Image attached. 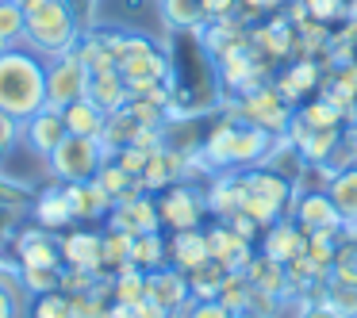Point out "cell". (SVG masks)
Instances as JSON below:
<instances>
[{"label": "cell", "mask_w": 357, "mask_h": 318, "mask_svg": "<svg viewBox=\"0 0 357 318\" xmlns=\"http://www.w3.org/2000/svg\"><path fill=\"white\" fill-rule=\"evenodd\" d=\"M246 280H250L254 287H261V292L288 299V269H284L280 261H273V257L254 253V261L246 264Z\"/></svg>", "instance_id": "cell-24"}, {"label": "cell", "mask_w": 357, "mask_h": 318, "mask_svg": "<svg viewBox=\"0 0 357 318\" xmlns=\"http://www.w3.org/2000/svg\"><path fill=\"white\" fill-rule=\"evenodd\" d=\"M96 184H100L104 192L112 196V200H119V196H127V192H146V188H142V180L131 177V173H123L116 161H112V157L100 165V173H96Z\"/></svg>", "instance_id": "cell-36"}, {"label": "cell", "mask_w": 357, "mask_h": 318, "mask_svg": "<svg viewBox=\"0 0 357 318\" xmlns=\"http://www.w3.org/2000/svg\"><path fill=\"white\" fill-rule=\"evenodd\" d=\"M234 104H238V111H242V123H254L269 134H284L288 123H292V116H296V111L280 100L273 81L257 85L254 93H246V96H234Z\"/></svg>", "instance_id": "cell-5"}, {"label": "cell", "mask_w": 357, "mask_h": 318, "mask_svg": "<svg viewBox=\"0 0 357 318\" xmlns=\"http://www.w3.org/2000/svg\"><path fill=\"white\" fill-rule=\"evenodd\" d=\"M150 154H154V150H139V146H123L119 150L116 157H112V161L119 165V169L123 173H131V177H142V169H146V161H150Z\"/></svg>", "instance_id": "cell-46"}, {"label": "cell", "mask_w": 357, "mask_h": 318, "mask_svg": "<svg viewBox=\"0 0 357 318\" xmlns=\"http://www.w3.org/2000/svg\"><path fill=\"white\" fill-rule=\"evenodd\" d=\"M173 318H238L234 310H227L219 299H188V307Z\"/></svg>", "instance_id": "cell-45"}, {"label": "cell", "mask_w": 357, "mask_h": 318, "mask_svg": "<svg viewBox=\"0 0 357 318\" xmlns=\"http://www.w3.org/2000/svg\"><path fill=\"white\" fill-rule=\"evenodd\" d=\"M12 226H16V211H12V207H0V241L12 238Z\"/></svg>", "instance_id": "cell-54"}, {"label": "cell", "mask_w": 357, "mask_h": 318, "mask_svg": "<svg viewBox=\"0 0 357 318\" xmlns=\"http://www.w3.org/2000/svg\"><path fill=\"white\" fill-rule=\"evenodd\" d=\"M62 119H66V131H70V134H85V138H100L104 123H108V116H104V111L96 108L93 100H89V96L66 104V108H62Z\"/></svg>", "instance_id": "cell-23"}, {"label": "cell", "mask_w": 357, "mask_h": 318, "mask_svg": "<svg viewBox=\"0 0 357 318\" xmlns=\"http://www.w3.org/2000/svg\"><path fill=\"white\" fill-rule=\"evenodd\" d=\"M296 119H300L307 131H331V127H346L342 111L331 108L326 100H319V96H311L307 104H300V108H296Z\"/></svg>", "instance_id": "cell-33"}, {"label": "cell", "mask_w": 357, "mask_h": 318, "mask_svg": "<svg viewBox=\"0 0 357 318\" xmlns=\"http://www.w3.org/2000/svg\"><path fill=\"white\" fill-rule=\"evenodd\" d=\"M238 211H246L250 218H254L257 226H273V223H280V218H284V207H277V203L273 200H261V196H254V192H246L242 196V207Z\"/></svg>", "instance_id": "cell-42"}, {"label": "cell", "mask_w": 357, "mask_h": 318, "mask_svg": "<svg viewBox=\"0 0 357 318\" xmlns=\"http://www.w3.org/2000/svg\"><path fill=\"white\" fill-rule=\"evenodd\" d=\"M89 77L93 73L85 70V62L77 58V50H62V54L47 58V108L62 111L66 104L81 100L89 93Z\"/></svg>", "instance_id": "cell-4"}, {"label": "cell", "mask_w": 357, "mask_h": 318, "mask_svg": "<svg viewBox=\"0 0 357 318\" xmlns=\"http://www.w3.org/2000/svg\"><path fill=\"white\" fill-rule=\"evenodd\" d=\"M100 238H104V276H116L119 269H127V264H131V241H135V234H123V230H116V226H108Z\"/></svg>", "instance_id": "cell-31"}, {"label": "cell", "mask_w": 357, "mask_h": 318, "mask_svg": "<svg viewBox=\"0 0 357 318\" xmlns=\"http://www.w3.org/2000/svg\"><path fill=\"white\" fill-rule=\"evenodd\" d=\"M326 196H331V203L338 207L342 223H357V165H349V169H338L331 180V188H326Z\"/></svg>", "instance_id": "cell-26"}, {"label": "cell", "mask_w": 357, "mask_h": 318, "mask_svg": "<svg viewBox=\"0 0 357 318\" xmlns=\"http://www.w3.org/2000/svg\"><path fill=\"white\" fill-rule=\"evenodd\" d=\"M204 234H208L211 261H219L227 272H246V264L254 261V241L238 238V234H234L227 223H219V218L211 226H204Z\"/></svg>", "instance_id": "cell-13"}, {"label": "cell", "mask_w": 357, "mask_h": 318, "mask_svg": "<svg viewBox=\"0 0 357 318\" xmlns=\"http://www.w3.org/2000/svg\"><path fill=\"white\" fill-rule=\"evenodd\" d=\"M112 299L123 303V307H135L139 299H146V272L135 269V264L119 269L116 276H112Z\"/></svg>", "instance_id": "cell-32"}, {"label": "cell", "mask_w": 357, "mask_h": 318, "mask_svg": "<svg viewBox=\"0 0 357 318\" xmlns=\"http://www.w3.org/2000/svg\"><path fill=\"white\" fill-rule=\"evenodd\" d=\"M24 4V42L43 58L70 50L81 35V24L66 0H20Z\"/></svg>", "instance_id": "cell-2"}, {"label": "cell", "mask_w": 357, "mask_h": 318, "mask_svg": "<svg viewBox=\"0 0 357 318\" xmlns=\"http://www.w3.org/2000/svg\"><path fill=\"white\" fill-rule=\"evenodd\" d=\"M39 108H47V58L8 47L0 54V111L24 123Z\"/></svg>", "instance_id": "cell-1"}, {"label": "cell", "mask_w": 357, "mask_h": 318, "mask_svg": "<svg viewBox=\"0 0 357 318\" xmlns=\"http://www.w3.org/2000/svg\"><path fill=\"white\" fill-rule=\"evenodd\" d=\"M31 318H70V295L66 292H47L35 299Z\"/></svg>", "instance_id": "cell-44"}, {"label": "cell", "mask_w": 357, "mask_h": 318, "mask_svg": "<svg viewBox=\"0 0 357 318\" xmlns=\"http://www.w3.org/2000/svg\"><path fill=\"white\" fill-rule=\"evenodd\" d=\"M20 284L27 295H47V292H62V269H31V264H20Z\"/></svg>", "instance_id": "cell-38"}, {"label": "cell", "mask_w": 357, "mask_h": 318, "mask_svg": "<svg viewBox=\"0 0 357 318\" xmlns=\"http://www.w3.org/2000/svg\"><path fill=\"white\" fill-rule=\"evenodd\" d=\"M288 0H238V16L246 19V24H254L257 16H273V12H280Z\"/></svg>", "instance_id": "cell-47"}, {"label": "cell", "mask_w": 357, "mask_h": 318, "mask_svg": "<svg viewBox=\"0 0 357 318\" xmlns=\"http://www.w3.org/2000/svg\"><path fill=\"white\" fill-rule=\"evenodd\" d=\"M24 284H20V272L0 269V318H20L24 310Z\"/></svg>", "instance_id": "cell-39"}, {"label": "cell", "mask_w": 357, "mask_h": 318, "mask_svg": "<svg viewBox=\"0 0 357 318\" xmlns=\"http://www.w3.org/2000/svg\"><path fill=\"white\" fill-rule=\"evenodd\" d=\"M73 8V16H77V24H81V31L85 27H93V12H96V0H66Z\"/></svg>", "instance_id": "cell-52"}, {"label": "cell", "mask_w": 357, "mask_h": 318, "mask_svg": "<svg viewBox=\"0 0 357 318\" xmlns=\"http://www.w3.org/2000/svg\"><path fill=\"white\" fill-rule=\"evenodd\" d=\"M169 261V241L162 238V230L158 234H135L131 241V264L142 272H154L162 269V264Z\"/></svg>", "instance_id": "cell-27"}, {"label": "cell", "mask_w": 357, "mask_h": 318, "mask_svg": "<svg viewBox=\"0 0 357 318\" xmlns=\"http://www.w3.org/2000/svg\"><path fill=\"white\" fill-rule=\"evenodd\" d=\"M326 284L357 287V241H338V253H334V264L326 272Z\"/></svg>", "instance_id": "cell-37"}, {"label": "cell", "mask_w": 357, "mask_h": 318, "mask_svg": "<svg viewBox=\"0 0 357 318\" xmlns=\"http://www.w3.org/2000/svg\"><path fill=\"white\" fill-rule=\"evenodd\" d=\"M342 131H346V127H331V131H303L292 146L303 154V161H326V165H331V154L338 150Z\"/></svg>", "instance_id": "cell-29"}, {"label": "cell", "mask_w": 357, "mask_h": 318, "mask_svg": "<svg viewBox=\"0 0 357 318\" xmlns=\"http://www.w3.org/2000/svg\"><path fill=\"white\" fill-rule=\"evenodd\" d=\"M162 8L165 27L173 31H200L208 19H204V0H158Z\"/></svg>", "instance_id": "cell-25"}, {"label": "cell", "mask_w": 357, "mask_h": 318, "mask_svg": "<svg viewBox=\"0 0 357 318\" xmlns=\"http://www.w3.org/2000/svg\"><path fill=\"white\" fill-rule=\"evenodd\" d=\"M223 223L231 226V230L238 234V238H246V241H257V238H261V226H257L254 218L246 215V211H234V215H227V218H223Z\"/></svg>", "instance_id": "cell-49"}, {"label": "cell", "mask_w": 357, "mask_h": 318, "mask_svg": "<svg viewBox=\"0 0 357 318\" xmlns=\"http://www.w3.org/2000/svg\"><path fill=\"white\" fill-rule=\"evenodd\" d=\"M238 12V0H204V19H223Z\"/></svg>", "instance_id": "cell-50"}, {"label": "cell", "mask_w": 357, "mask_h": 318, "mask_svg": "<svg viewBox=\"0 0 357 318\" xmlns=\"http://www.w3.org/2000/svg\"><path fill=\"white\" fill-rule=\"evenodd\" d=\"M4 50H8V42H4V39H0V54H4Z\"/></svg>", "instance_id": "cell-57"}, {"label": "cell", "mask_w": 357, "mask_h": 318, "mask_svg": "<svg viewBox=\"0 0 357 318\" xmlns=\"http://www.w3.org/2000/svg\"><path fill=\"white\" fill-rule=\"evenodd\" d=\"M100 318H135V310H131V307H123V303H116V299H112L108 307H104V315H100Z\"/></svg>", "instance_id": "cell-55"}, {"label": "cell", "mask_w": 357, "mask_h": 318, "mask_svg": "<svg viewBox=\"0 0 357 318\" xmlns=\"http://www.w3.org/2000/svg\"><path fill=\"white\" fill-rule=\"evenodd\" d=\"M242 184H246V192L261 196V200H273L277 207H288L296 196V184L288 177H280V173H273L269 165H257V169H246L242 173Z\"/></svg>", "instance_id": "cell-21"}, {"label": "cell", "mask_w": 357, "mask_h": 318, "mask_svg": "<svg viewBox=\"0 0 357 318\" xmlns=\"http://www.w3.org/2000/svg\"><path fill=\"white\" fill-rule=\"evenodd\" d=\"M108 226L123 234H158L162 230V215H158V196L150 192H127L112 203Z\"/></svg>", "instance_id": "cell-8"}, {"label": "cell", "mask_w": 357, "mask_h": 318, "mask_svg": "<svg viewBox=\"0 0 357 318\" xmlns=\"http://www.w3.org/2000/svg\"><path fill=\"white\" fill-rule=\"evenodd\" d=\"M131 310H135V318H173L169 310H162V307H158L154 299H139V303H135Z\"/></svg>", "instance_id": "cell-53"}, {"label": "cell", "mask_w": 357, "mask_h": 318, "mask_svg": "<svg viewBox=\"0 0 357 318\" xmlns=\"http://www.w3.org/2000/svg\"><path fill=\"white\" fill-rule=\"evenodd\" d=\"M20 146V119H12L8 111H0V165L12 150Z\"/></svg>", "instance_id": "cell-48"}, {"label": "cell", "mask_w": 357, "mask_h": 318, "mask_svg": "<svg viewBox=\"0 0 357 318\" xmlns=\"http://www.w3.org/2000/svg\"><path fill=\"white\" fill-rule=\"evenodd\" d=\"M303 4H307V16L311 19H323V24H331V27L346 24L349 0H303Z\"/></svg>", "instance_id": "cell-43"}, {"label": "cell", "mask_w": 357, "mask_h": 318, "mask_svg": "<svg viewBox=\"0 0 357 318\" xmlns=\"http://www.w3.org/2000/svg\"><path fill=\"white\" fill-rule=\"evenodd\" d=\"M296 31V58H323L326 54V42H331V24L323 19H303V24L292 27Z\"/></svg>", "instance_id": "cell-30"}, {"label": "cell", "mask_w": 357, "mask_h": 318, "mask_svg": "<svg viewBox=\"0 0 357 318\" xmlns=\"http://www.w3.org/2000/svg\"><path fill=\"white\" fill-rule=\"evenodd\" d=\"M62 188H66V200H70L73 223H100V218H108L112 203H116L100 184H96V177L93 180H73V184H62Z\"/></svg>", "instance_id": "cell-15"}, {"label": "cell", "mask_w": 357, "mask_h": 318, "mask_svg": "<svg viewBox=\"0 0 357 318\" xmlns=\"http://www.w3.org/2000/svg\"><path fill=\"white\" fill-rule=\"evenodd\" d=\"M58 249H62V264L66 269H81V272H96L104 276V238L96 230H66L58 238Z\"/></svg>", "instance_id": "cell-11"}, {"label": "cell", "mask_w": 357, "mask_h": 318, "mask_svg": "<svg viewBox=\"0 0 357 318\" xmlns=\"http://www.w3.org/2000/svg\"><path fill=\"white\" fill-rule=\"evenodd\" d=\"M250 47L257 50L261 58H269V62H292L296 58V31L292 24H288L284 12H273L269 19H261L257 27H250Z\"/></svg>", "instance_id": "cell-10"}, {"label": "cell", "mask_w": 357, "mask_h": 318, "mask_svg": "<svg viewBox=\"0 0 357 318\" xmlns=\"http://www.w3.org/2000/svg\"><path fill=\"white\" fill-rule=\"evenodd\" d=\"M284 218H292L303 234L307 230H342V215L326 192H296L284 207Z\"/></svg>", "instance_id": "cell-9"}, {"label": "cell", "mask_w": 357, "mask_h": 318, "mask_svg": "<svg viewBox=\"0 0 357 318\" xmlns=\"http://www.w3.org/2000/svg\"><path fill=\"white\" fill-rule=\"evenodd\" d=\"M66 119L58 108H39L35 116H27L24 123H20V142H24L27 150H35L39 157H50L54 154V146L66 138Z\"/></svg>", "instance_id": "cell-12"}, {"label": "cell", "mask_w": 357, "mask_h": 318, "mask_svg": "<svg viewBox=\"0 0 357 318\" xmlns=\"http://www.w3.org/2000/svg\"><path fill=\"white\" fill-rule=\"evenodd\" d=\"M357 123V93L349 96V108H346V127H354Z\"/></svg>", "instance_id": "cell-56"}, {"label": "cell", "mask_w": 357, "mask_h": 318, "mask_svg": "<svg viewBox=\"0 0 357 318\" xmlns=\"http://www.w3.org/2000/svg\"><path fill=\"white\" fill-rule=\"evenodd\" d=\"M135 134H139V119H135L127 108H123V111H112L108 123H104V131H100L104 154L116 157L123 146H131V142H135Z\"/></svg>", "instance_id": "cell-28"}, {"label": "cell", "mask_w": 357, "mask_h": 318, "mask_svg": "<svg viewBox=\"0 0 357 318\" xmlns=\"http://www.w3.org/2000/svg\"><path fill=\"white\" fill-rule=\"evenodd\" d=\"M250 295H254V284L246 280V272H227L215 299L223 303L227 310H234V315L242 318V315H246V307H250Z\"/></svg>", "instance_id": "cell-34"}, {"label": "cell", "mask_w": 357, "mask_h": 318, "mask_svg": "<svg viewBox=\"0 0 357 318\" xmlns=\"http://www.w3.org/2000/svg\"><path fill=\"white\" fill-rule=\"evenodd\" d=\"M158 215H162V226L177 230H196L208 215V203L196 188H188L185 180L181 184H169L165 192H158Z\"/></svg>", "instance_id": "cell-6"}, {"label": "cell", "mask_w": 357, "mask_h": 318, "mask_svg": "<svg viewBox=\"0 0 357 318\" xmlns=\"http://www.w3.org/2000/svg\"><path fill=\"white\" fill-rule=\"evenodd\" d=\"M334 165H326V161H307L303 165V173L296 177V192H326L331 188V180H334Z\"/></svg>", "instance_id": "cell-41"}, {"label": "cell", "mask_w": 357, "mask_h": 318, "mask_svg": "<svg viewBox=\"0 0 357 318\" xmlns=\"http://www.w3.org/2000/svg\"><path fill=\"white\" fill-rule=\"evenodd\" d=\"M31 211H35V223L47 226V230H66V226L73 223V211H70V200H66L62 184H54V188L35 196Z\"/></svg>", "instance_id": "cell-22"}, {"label": "cell", "mask_w": 357, "mask_h": 318, "mask_svg": "<svg viewBox=\"0 0 357 318\" xmlns=\"http://www.w3.org/2000/svg\"><path fill=\"white\" fill-rule=\"evenodd\" d=\"M223 276L227 269L219 261H204L200 269L188 272V292H192V299H215L219 287H223Z\"/></svg>", "instance_id": "cell-35"}, {"label": "cell", "mask_w": 357, "mask_h": 318, "mask_svg": "<svg viewBox=\"0 0 357 318\" xmlns=\"http://www.w3.org/2000/svg\"><path fill=\"white\" fill-rule=\"evenodd\" d=\"M146 299H154L158 307L169 310V315H181V310L188 307V299H192L188 276L181 269H173V264H162V269L146 272Z\"/></svg>", "instance_id": "cell-14"}, {"label": "cell", "mask_w": 357, "mask_h": 318, "mask_svg": "<svg viewBox=\"0 0 357 318\" xmlns=\"http://www.w3.org/2000/svg\"><path fill=\"white\" fill-rule=\"evenodd\" d=\"M204 261H211L204 226H196V230H177L169 238V264H173V269H181L188 276V272L200 269Z\"/></svg>", "instance_id": "cell-20"}, {"label": "cell", "mask_w": 357, "mask_h": 318, "mask_svg": "<svg viewBox=\"0 0 357 318\" xmlns=\"http://www.w3.org/2000/svg\"><path fill=\"white\" fill-rule=\"evenodd\" d=\"M85 96L104 111V116H112V111H123L127 108L131 88H127V81H123V73H119V70H100V73L89 77V93Z\"/></svg>", "instance_id": "cell-19"}, {"label": "cell", "mask_w": 357, "mask_h": 318, "mask_svg": "<svg viewBox=\"0 0 357 318\" xmlns=\"http://www.w3.org/2000/svg\"><path fill=\"white\" fill-rule=\"evenodd\" d=\"M16 261L31 264V269H62V249H58V238L47 230V226L35 223L31 230H24L16 238Z\"/></svg>", "instance_id": "cell-16"}, {"label": "cell", "mask_w": 357, "mask_h": 318, "mask_svg": "<svg viewBox=\"0 0 357 318\" xmlns=\"http://www.w3.org/2000/svg\"><path fill=\"white\" fill-rule=\"evenodd\" d=\"M323 73H326L323 58H292L280 73H273V88H277L280 100L296 111L303 104V96H315L319 93Z\"/></svg>", "instance_id": "cell-7"}, {"label": "cell", "mask_w": 357, "mask_h": 318, "mask_svg": "<svg viewBox=\"0 0 357 318\" xmlns=\"http://www.w3.org/2000/svg\"><path fill=\"white\" fill-rule=\"evenodd\" d=\"M303 246H307V234H303L292 218H280V223H273V226L261 230V253L273 257V261H280V264H288L292 257H300Z\"/></svg>", "instance_id": "cell-18"}, {"label": "cell", "mask_w": 357, "mask_h": 318, "mask_svg": "<svg viewBox=\"0 0 357 318\" xmlns=\"http://www.w3.org/2000/svg\"><path fill=\"white\" fill-rule=\"evenodd\" d=\"M300 318H349V315H342V310L331 307L326 299H315V303H307V307H303Z\"/></svg>", "instance_id": "cell-51"}, {"label": "cell", "mask_w": 357, "mask_h": 318, "mask_svg": "<svg viewBox=\"0 0 357 318\" xmlns=\"http://www.w3.org/2000/svg\"><path fill=\"white\" fill-rule=\"evenodd\" d=\"M242 196H246V184H242V173H238V169H223V173H215L211 188L204 192L208 215H215L219 223H223L227 215H234V211L242 207Z\"/></svg>", "instance_id": "cell-17"}, {"label": "cell", "mask_w": 357, "mask_h": 318, "mask_svg": "<svg viewBox=\"0 0 357 318\" xmlns=\"http://www.w3.org/2000/svg\"><path fill=\"white\" fill-rule=\"evenodd\" d=\"M0 39L8 47L24 42V4L20 0H0Z\"/></svg>", "instance_id": "cell-40"}, {"label": "cell", "mask_w": 357, "mask_h": 318, "mask_svg": "<svg viewBox=\"0 0 357 318\" xmlns=\"http://www.w3.org/2000/svg\"><path fill=\"white\" fill-rule=\"evenodd\" d=\"M108 161L100 138H85V134H66L47 157V173L58 184H73V180H93L100 165Z\"/></svg>", "instance_id": "cell-3"}]
</instances>
